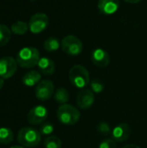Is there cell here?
<instances>
[{"label": "cell", "mask_w": 147, "mask_h": 148, "mask_svg": "<svg viewBox=\"0 0 147 148\" xmlns=\"http://www.w3.org/2000/svg\"><path fill=\"white\" fill-rule=\"evenodd\" d=\"M16 60L20 67L30 69L38 64L40 53L38 49L34 47H24L18 51Z\"/></svg>", "instance_id": "cell-1"}, {"label": "cell", "mask_w": 147, "mask_h": 148, "mask_svg": "<svg viewBox=\"0 0 147 148\" xmlns=\"http://www.w3.org/2000/svg\"><path fill=\"white\" fill-rule=\"evenodd\" d=\"M71 84L77 88H84L90 83V76L88 69L80 64L73 66L68 73Z\"/></svg>", "instance_id": "cell-2"}, {"label": "cell", "mask_w": 147, "mask_h": 148, "mask_svg": "<svg viewBox=\"0 0 147 148\" xmlns=\"http://www.w3.org/2000/svg\"><path fill=\"white\" fill-rule=\"evenodd\" d=\"M57 119L64 125L73 126L76 124L81 117V114L77 108L70 104H62L57 109Z\"/></svg>", "instance_id": "cell-3"}, {"label": "cell", "mask_w": 147, "mask_h": 148, "mask_svg": "<svg viewBox=\"0 0 147 148\" xmlns=\"http://www.w3.org/2000/svg\"><path fill=\"white\" fill-rule=\"evenodd\" d=\"M42 134L36 128L25 127L19 130L17 134L18 142L25 147H35L41 142Z\"/></svg>", "instance_id": "cell-4"}, {"label": "cell", "mask_w": 147, "mask_h": 148, "mask_svg": "<svg viewBox=\"0 0 147 148\" xmlns=\"http://www.w3.org/2000/svg\"><path fill=\"white\" fill-rule=\"evenodd\" d=\"M62 49L69 56H78L83 49L81 41L75 36L68 35L62 40Z\"/></svg>", "instance_id": "cell-5"}, {"label": "cell", "mask_w": 147, "mask_h": 148, "mask_svg": "<svg viewBox=\"0 0 147 148\" xmlns=\"http://www.w3.org/2000/svg\"><path fill=\"white\" fill-rule=\"evenodd\" d=\"M49 25V17L46 14L39 12L34 14L29 22V29L33 34H39Z\"/></svg>", "instance_id": "cell-6"}, {"label": "cell", "mask_w": 147, "mask_h": 148, "mask_svg": "<svg viewBox=\"0 0 147 148\" xmlns=\"http://www.w3.org/2000/svg\"><path fill=\"white\" fill-rule=\"evenodd\" d=\"M54 94H55V86L50 80H42L36 87V90H35L36 97L42 101L50 99Z\"/></svg>", "instance_id": "cell-7"}, {"label": "cell", "mask_w": 147, "mask_h": 148, "mask_svg": "<svg viewBox=\"0 0 147 148\" xmlns=\"http://www.w3.org/2000/svg\"><path fill=\"white\" fill-rule=\"evenodd\" d=\"M17 62L11 56H5L0 59V77L9 79L12 77L17 69Z\"/></svg>", "instance_id": "cell-8"}, {"label": "cell", "mask_w": 147, "mask_h": 148, "mask_svg": "<svg viewBox=\"0 0 147 148\" xmlns=\"http://www.w3.org/2000/svg\"><path fill=\"white\" fill-rule=\"evenodd\" d=\"M48 114H49L48 109L44 106L42 105L35 106L29 111L27 114V120L29 124L39 125L46 121Z\"/></svg>", "instance_id": "cell-9"}, {"label": "cell", "mask_w": 147, "mask_h": 148, "mask_svg": "<svg viewBox=\"0 0 147 148\" xmlns=\"http://www.w3.org/2000/svg\"><path fill=\"white\" fill-rule=\"evenodd\" d=\"M94 102V95L91 89H82L76 97L77 107L81 109L86 110L90 108Z\"/></svg>", "instance_id": "cell-10"}, {"label": "cell", "mask_w": 147, "mask_h": 148, "mask_svg": "<svg viewBox=\"0 0 147 148\" xmlns=\"http://www.w3.org/2000/svg\"><path fill=\"white\" fill-rule=\"evenodd\" d=\"M131 134V128L126 123H120L112 130V139L117 142L126 141Z\"/></svg>", "instance_id": "cell-11"}, {"label": "cell", "mask_w": 147, "mask_h": 148, "mask_svg": "<svg viewBox=\"0 0 147 148\" xmlns=\"http://www.w3.org/2000/svg\"><path fill=\"white\" fill-rule=\"evenodd\" d=\"M91 61L92 62L100 68L107 67L110 62V57L108 53L102 49H96L92 52L91 55Z\"/></svg>", "instance_id": "cell-12"}, {"label": "cell", "mask_w": 147, "mask_h": 148, "mask_svg": "<svg viewBox=\"0 0 147 148\" xmlns=\"http://www.w3.org/2000/svg\"><path fill=\"white\" fill-rule=\"evenodd\" d=\"M98 9L104 15H113L120 8V0H99Z\"/></svg>", "instance_id": "cell-13"}, {"label": "cell", "mask_w": 147, "mask_h": 148, "mask_svg": "<svg viewBox=\"0 0 147 148\" xmlns=\"http://www.w3.org/2000/svg\"><path fill=\"white\" fill-rule=\"evenodd\" d=\"M37 66H38V69L41 71V73L45 75H50L54 74L55 69L54 62L48 57L40 58Z\"/></svg>", "instance_id": "cell-14"}, {"label": "cell", "mask_w": 147, "mask_h": 148, "mask_svg": "<svg viewBox=\"0 0 147 148\" xmlns=\"http://www.w3.org/2000/svg\"><path fill=\"white\" fill-rule=\"evenodd\" d=\"M42 75L38 71L31 70L27 72L22 78V82L23 85L27 87H33L35 85H37L41 82Z\"/></svg>", "instance_id": "cell-15"}, {"label": "cell", "mask_w": 147, "mask_h": 148, "mask_svg": "<svg viewBox=\"0 0 147 148\" xmlns=\"http://www.w3.org/2000/svg\"><path fill=\"white\" fill-rule=\"evenodd\" d=\"M69 93L64 88H59L54 94V99L59 104H67V102L69 101Z\"/></svg>", "instance_id": "cell-16"}, {"label": "cell", "mask_w": 147, "mask_h": 148, "mask_svg": "<svg viewBox=\"0 0 147 148\" xmlns=\"http://www.w3.org/2000/svg\"><path fill=\"white\" fill-rule=\"evenodd\" d=\"M11 32L17 36L24 35L29 29V23L23 21H16L11 25Z\"/></svg>", "instance_id": "cell-17"}, {"label": "cell", "mask_w": 147, "mask_h": 148, "mask_svg": "<svg viewBox=\"0 0 147 148\" xmlns=\"http://www.w3.org/2000/svg\"><path fill=\"white\" fill-rule=\"evenodd\" d=\"M14 134L8 127H0V144L7 145L13 140Z\"/></svg>", "instance_id": "cell-18"}, {"label": "cell", "mask_w": 147, "mask_h": 148, "mask_svg": "<svg viewBox=\"0 0 147 148\" xmlns=\"http://www.w3.org/2000/svg\"><path fill=\"white\" fill-rule=\"evenodd\" d=\"M11 37V29L4 24H0V47L7 44Z\"/></svg>", "instance_id": "cell-19"}, {"label": "cell", "mask_w": 147, "mask_h": 148, "mask_svg": "<svg viewBox=\"0 0 147 148\" xmlns=\"http://www.w3.org/2000/svg\"><path fill=\"white\" fill-rule=\"evenodd\" d=\"M43 145L45 148H62V143L57 136L50 135L44 140Z\"/></svg>", "instance_id": "cell-20"}, {"label": "cell", "mask_w": 147, "mask_h": 148, "mask_svg": "<svg viewBox=\"0 0 147 148\" xmlns=\"http://www.w3.org/2000/svg\"><path fill=\"white\" fill-rule=\"evenodd\" d=\"M44 49L49 52H53L57 50L60 48V42L57 38L55 37H49L44 41L43 43Z\"/></svg>", "instance_id": "cell-21"}, {"label": "cell", "mask_w": 147, "mask_h": 148, "mask_svg": "<svg viewBox=\"0 0 147 148\" xmlns=\"http://www.w3.org/2000/svg\"><path fill=\"white\" fill-rule=\"evenodd\" d=\"M90 86H91V90L95 93V94H101L103 92L105 88V85L102 81L100 79H93L90 82Z\"/></svg>", "instance_id": "cell-22"}, {"label": "cell", "mask_w": 147, "mask_h": 148, "mask_svg": "<svg viewBox=\"0 0 147 148\" xmlns=\"http://www.w3.org/2000/svg\"><path fill=\"white\" fill-rule=\"evenodd\" d=\"M97 131L105 136H107L112 134V129L107 122H101L97 125Z\"/></svg>", "instance_id": "cell-23"}, {"label": "cell", "mask_w": 147, "mask_h": 148, "mask_svg": "<svg viewBox=\"0 0 147 148\" xmlns=\"http://www.w3.org/2000/svg\"><path fill=\"white\" fill-rule=\"evenodd\" d=\"M42 135H49L50 136V134H52V133L54 132V126L49 123V122H44L42 127H40V131Z\"/></svg>", "instance_id": "cell-24"}, {"label": "cell", "mask_w": 147, "mask_h": 148, "mask_svg": "<svg viewBox=\"0 0 147 148\" xmlns=\"http://www.w3.org/2000/svg\"><path fill=\"white\" fill-rule=\"evenodd\" d=\"M99 148H117V146L113 139H106L100 143Z\"/></svg>", "instance_id": "cell-25"}, {"label": "cell", "mask_w": 147, "mask_h": 148, "mask_svg": "<svg viewBox=\"0 0 147 148\" xmlns=\"http://www.w3.org/2000/svg\"><path fill=\"white\" fill-rule=\"evenodd\" d=\"M122 148H140L139 146L137 145H133V144H129V145H126L125 147H123Z\"/></svg>", "instance_id": "cell-26"}, {"label": "cell", "mask_w": 147, "mask_h": 148, "mask_svg": "<svg viewBox=\"0 0 147 148\" xmlns=\"http://www.w3.org/2000/svg\"><path fill=\"white\" fill-rule=\"evenodd\" d=\"M124 1L126 3H137L140 2L141 0H124Z\"/></svg>", "instance_id": "cell-27"}, {"label": "cell", "mask_w": 147, "mask_h": 148, "mask_svg": "<svg viewBox=\"0 0 147 148\" xmlns=\"http://www.w3.org/2000/svg\"><path fill=\"white\" fill-rule=\"evenodd\" d=\"M3 84H4V79L0 77V89L3 87Z\"/></svg>", "instance_id": "cell-28"}, {"label": "cell", "mask_w": 147, "mask_h": 148, "mask_svg": "<svg viewBox=\"0 0 147 148\" xmlns=\"http://www.w3.org/2000/svg\"><path fill=\"white\" fill-rule=\"evenodd\" d=\"M10 148H24L23 147H21V146H14V147H11Z\"/></svg>", "instance_id": "cell-29"}]
</instances>
